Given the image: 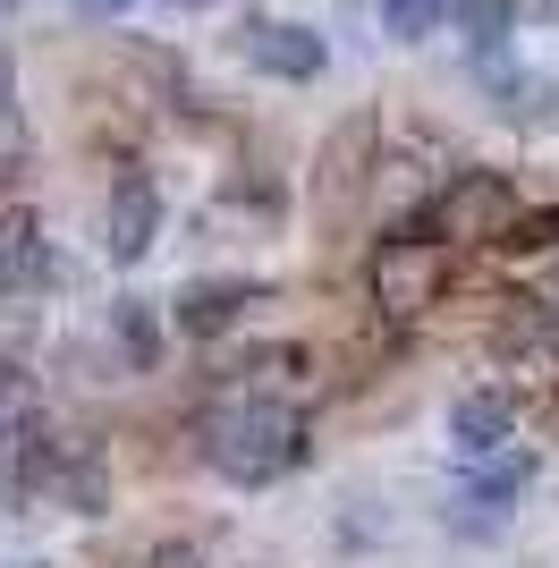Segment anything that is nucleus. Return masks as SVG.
<instances>
[{"label": "nucleus", "mask_w": 559, "mask_h": 568, "mask_svg": "<svg viewBox=\"0 0 559 568\" xmlns=\"http://www.w3.org/2000/svg\"><path fill=\"white\" fill-rule=\"evenodd\" d=\"M204 458L230 475V484L263 493V484H280V475L305 458V416L288 399H237L204 425Z\"/></svg>", "instance_id": "f257e3e1"}, {"label": "nucleus", "mask_w": 559, "mask_h": 568, "mask_svg": "<svg viewBox=\"0 0 559 568\" xmlns=\"http://www.w3.org/2000/svg\"><path fill=\"white\" fill-rule=\"evenodd\" d=\"M441 237H424V230H398V237H382L373 246V263H365V288H373V306L390 314V323H416L433 297H441Z\"/></svg>", "instance_id": "f03ea898"}, {"label": "nucleus", "mask_w": 559, "mask_h": 568, "mask_svg": "<svg viewBox=\"0 0 559 568\" xmlns=\"http://www.w3.org/2000/svg\"><path fill=\"white\" fill-rule=\"evenodd\" d=\"M517 221V195L500 170H458L433 204H424V237H441V246H491V237Z\"/></svg>", "instance_id": "7ed1b4c3"}, {"label": "nucleus", "mask_w": 559, "mask_h": 568, "mask_svg": "<svg viewBox=\"0 0 559 568\" xmlns=\"http://www.w3.org/2000/svg\"><path fill=\"white\" fill-rule=\"evenodd\" d=\"M102 237H111V263H119V272L153 255V237H162V187H153L144 170H119V179H111V213H102Z\"/></svg>", "instance_id": "20e7f679"}, {"label": "nucleus", "mask_w": 559, "mask_h": 568, "mask_svg": "<svg viewBox=\"0 0 559 568\" xmlns=\"http://www.w3.org/2000/svg\"><path fill=\"white\" fill-rule=\"evenodd\" d=\"M246 60H255L263 77L314 85V77L331 69V43L314 34V26H297V18H255V26H246Z\"/></svg>", "instance_id": "39448f33"}, {"label": "nucleus", "mask_w": 559, "mask_h": 568, "mask_svg": "<svg viewBox=\"0 0 559 568\" xmlns=\"http://www.w3.org/2000/svg\"><path fill=\"white\" fill-rule=\"evenodd\" d=\"M475 77H484L491 111L517 119V128H551V119H559V85H551V77H535V69H517L509 51H484V60H475Z\"/></svg>", "instance_id": "423d86ee"}, {"label": "nucleus", "mask_w": 559, "mask_h": 568, "mask_svg": "<svg viewBox=\"0 0 559 568\" xmlns=\"http://www.w3.org/2000/svg\"><path fill=\"white\" fill-rule=\"evenodd\" d=\"M51 475H60V442L43 433V416L9 407V425H0V493H43Z\"/></svg>", "instance_id": "0eeeda50"}, {"label": "nucleus", "mask_w": 559, "mask_h": 568, "mask_svg": "<svg viewBox=\"0 0 559 568\" xmlns=\"http://www.w3.org/2000/svg\"><path fill=\"white\" fill-rule=\"evenodd\" d=\"M51 281V246H43V221L26 213H0V297H26V288Z\"/></svg>", "instance_id": "6e6552de"}, {"label": "nucleus", "mask_w": 559, "mask_h": 568, "mask_svg": "<svg viewBox=\"0 0 559 568\" xmlns=\"http://www.w3.org/2000/svg\"><path fill=\"white\" fill-rule=\"evenodd\" d=\"M509 433H517V399L509 390H466V399L449 407V442H458L466 458L509 450Z\"/></svg>", "instance_id": "1a4fd4ad"}, {"label": "nucleus", "mask_w": 559, "mask_h": 568, "mask_svg": "<svg viewBox=\"0 0 559 568\" xmlns=\"http://www.w3.org/2000/svg\"><path fill=\"white\" fill-rule=\"evenodd\" d=\"M255 288H237V281H186L179 288V332L186 339H221L237 323V306H246Z\"/></svg>", "instance_id": "9d476101"}, {"label": "nucleus", "mask_w": 559, "mask_h": 568, "mask_svg": "<svg viewBox=\"0 0 559 568\" xmlns=\"http://www.w3.org/2000/svg\"><path fill=\"white\" fill-rule=\"evenodd\" d=\"M517 18H526V0H449V26L466 34L475 60H484V51H509Z\"/></svg>", "instance_id": "9b49d317"}, {"label": "nucleus", "mask_w": 559, "mask_h": 568, "mask_svg": "<svg viewBox=\"0 0 559 568\" xmlns=\"http://www.w3.org/2000/svg\"><path fill=\"white\" fill-rule=\"evenodd\" d=\"M111 332H119V356H128L136 374L162 365V314L144 306V297H119V306H111Z\"/></svg>", "instance_id": "f8f14e48"}, {"label": "nucleus", "mask_w": 559, "mask_h": 568, "mask_svg": "<svg viewBox=\"0 0 559 568\" xmlns=\"http://www.w3.org/2000/svg\"><path fill=\"white\" fill-rule=\"evenodd\" d=\"M441 526L458 535V544H500V535H509V500H484L475 484H466V493L441 509Z\"/></svg>", "instance_id": "ddd939ff"}, {"label": "nucleus", "mask_w": 559, "mask_h": 568, "mask_svg": "<svg viewBox=\"0 0 559 568\" xmlns=\"http://www.w3.org/2000/svg\"><path fill=\"white\" fill-rule=\"evenodd\" d=\"M26 111H18V77H9V60H0V187H9V179H18L26 170Z\"/></svg>", "instance_id": "4468645a"}, {"label": "nucleus", "mask_w": 559, "mask_h": 568, "mask_svg": "<svg viewBox=\"0 0 559 568\" xmlns=\"http://www.w3.org/2000/svg\"><path fill=\"white\" fill-rule=\"evenodd\" d=\"M449 18V0H382V26H390V43H424L433 26Z\"/></svg>", "instance_id": "2eb2a0df"}, {"label": "nucleus", "mask_w": 559, "mask_h": 568, "mask_svg": "<svg viewBox=\"0 0 559 568\" xmlns=\"http://www.w3.org/2000/svg\"><path fill=\"white\" fill-rule=\"evenodd\" d=\"M500 246H509V255H559V213L509 221V230H500Z\"/></svg>", "instance_id": "dca6fc26"}, {"label": "nucleus", "mask_w": 559, "mask_h": 568, "mask_svg": "<svg viewBox=\"0 0 559 568\" xmlns=\"http://www.w3.org/2000/svg\"><path fill=\"white\" fill-rule=\"evenodd\" d=\"M136 568H204V551H195V544H153Z\"/></svg>", "instance_id": "f3484780"}, {"label": "nucleus", "mask_w": 559, "mask_h": 568, "mask_svg": "<svg viewBox=\"0 0 559 568\" xmlns=\"http://www.w3.org/2000/svg\"><path fill=\"white\" fill-rule=\"evenodd\" d=\"M0 407H26V365L18 356H0Z\"/></svg>", "instance_id": "a211bd4d"}, {"label": "nucleus", "mask_w": 559, "mask_h": 568, "mask_svg": "<svg viewBox=\"0 0 559 568\" xmlns=\"http://www.w3.org/2000/svg\"><path fill=\"white\" fill-rule=\"evenodd\" d=\"M77 9H85V18H119V0H77Z\"/></svg>", "instance_id": "6ab92c4d"}, {"label": "nucleus", "mask_w": 559, "mask_h": 568, "mask_svg": "<svg viewBox=\"0 0 559 568\" xmlns=\"http://www.w3.org/2000/svg\"><path fill=\"white\" fill-rule=\"evenodd\" d=\"M526 9H535V18H551V26H559V0H526Z\"/></svg>", "instance_id": "aec40b11"}, {"label": "nucleus", "mask_w": 559, "mask_h": 568, "mask_svg": "<svg viewBox=\"0 0 559 568\" xmlns=\"http://www.w3.org/2000/svg\"><path fill=\"white\" fill-rule=\"evenodd\" d=\"M170 9H221V0H170Z\"/></svg>", "instance_id": "412c9836"}, {"label": "nucleus", "mask_w": 559, "mask_h": 568, "mask_svg": "<svg viewBox=\"0 0 559 568\" xmlns=\"http://www.w3.org/2000/svg\"><path fill=\"white\" fill-rule=\"evenodd\" d=\"M9 9H18V0H0V18H9Z\"/></svg>", "instance_id": "4be33fe9"}, {"label": "nucleus", "mask_w": 559, "mask_h": 568, "mask_svg": "<svg viewBox=\"0 0 559 568\" xmlns=\"http://www.w3.org/2000/svg\"><path fill=\"white\" fill-rule=\"evenodd\" d=\"M26 568H34V560H26Z\"/></svg>", "instance_id": "5701e85b"}]
</instances>
